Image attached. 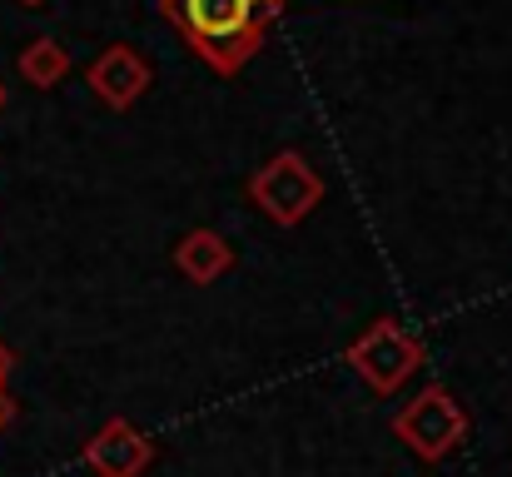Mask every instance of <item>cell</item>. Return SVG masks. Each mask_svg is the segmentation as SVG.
<instances>
[{
    "label": "cell",
    "instance_id": "cell-1",
    "mask_svg": "<svg viewBox=\"0 0 512 477\" xmlns=\"http://www.w3.org/2000/svg\"><path fill=\"white\" fill-rule=\"evenodd\" d=\"M284 0H160V15L179 40L224 80H234L269 40Z\"/></svg>",
    "mask_w": 512,
    "mask_h": 477
},
{
    "label": "cell",
    "instance_id": "cell-2",
    "mask_svg": "<svg viewBox=\"0 0 512 477\" xmlns=\"http://www.w3.org/2000/svg\"><path fill=\"white\" fill-rule=\"evenodd\" d=\"M468 408L453 398V388L443 383H428L418 398H408L398 413H393V438L418 458V463H443L448 453H458L468 443Z\"/></svg>",
    "mask_w": 512,
    "mask_h": 477
},
{
    "label": "cell",
    "instance_id": "cell-3",
    "mask_svg": "<svg viewBox=\"0 0 512 477\" xmlns=\"http://www.w3.org/2000/svg\"><path fill=\"white\" fill-rule=\"evenodd\" d=\"M249 199L254 209L279 224V229H299L319 204H324V174L299 155V150H279L249 174Z\"/></svg>",
    "mask_w": 512,
    "mask_h": 477
},
{
    "label": "cell",
    "instance_id": "cell-4",
    "mask_svg": "<svg viewBox=\"0 0 512 477\" xmlns=\"http://www.w3.org/2000/svg\"><path fill=\"white\" fill-rule=\"evenodd\" d=\"M348 368L378 393V398H393L418 368H423V343L398 323V318H373L353 343H348Z\"/></svg>",
    "mask_w": 512,
    "mask_h": 477
},
{
    "label": "cell",
    "instance_id": "cell-5",
    "mask_svg": "<svg viewBox=\"0 0 512 477\" xmlns=\"http://www.w3.org/2000/svg\"><path fill=\"white\" fill-rule=\"evenodd\" d=\"M85 468L95 477H145L155 463V443L145 428H135L130 418H110L90 443H85Z\"/></svg>",
    "mask_w": 512,
    "mask_h": 477
},
{
    "label": "cell",
    "instance_id": "cell-6",
    "mask_svg": "<svg viewBox=\"0 0 512 477\" xmlns=\"http://www.w3.org/2000/svg\"><path fill=\"white\" fill-rule=\"evenodd\" d=\"M150 80H155V70H150V60H145L135 45H110V50H100V55L90 60V70H85L90 95H95L100 105H110V110H130V105L150 90Z\"/></svg>",
    "mask_w": 512,
    "mask_h": 477
},
{
    "label": "cell",
    "instance_id": "cell-7",
    "mask_svg": "<svg viewBox=\"0 0 512 477\" xmlns=\"http://www.w3.org/2000/svg\"><path fill=\"white\" fill-rule=\"evenodd\" d=\"M174 269H179V279H189L194 289H209V284H219V279L234 269V244H229L219 229H189V234H179V244H174Z\"/></svg>",
    "mask_w": 512,
    "mask_h": 477
},
{
    "label": "cell",
    "instance_id": "cell-8",
    "mask_svg": "<svg viewBox=\"0 0 512 477\" xmlns=\"http://www.w3.org/2000/svg\"><path fill=\"white\" fill-rule=\"evenodd\" d=\"M15 70H20V80H25L30 90H55V85L70 75V50H65L60 40H50V35H35V40L20 50Z\"/></svg>",
    "mask_w": 512,
    "mask_h": 477
},
{
    "label": "cell",
    "instance_id": "cell-9",
    "mask_svg": "<svg viewBox=\"0 0 512 477\" xmlns=\"http://www.w3.org/2000/svg\"><path fill=\"white\" fill-rule=\"evenodd\" d=\"M10 373H15V353H10V343L0 338V388H10Z\"/></svg>",
    "mask_w": 512,
    "mask_h": 477
},
{
    "label": "cell",
    "instance_id": "cell-10",
    "mask_svg": "<svg viewBox=\"0 0 512 477\" xmlns=\"http://www.w3.org/2000/svg\"><path fill=\"white\" fill-rule=\"evenodd\" d=\"M15 423V398H10V388H0V433Z\"/></svg>",
    "mask_w": 512,
    "mask_h": 477
},
{
    "label": "cell",
    "instance_id": "cell-11",
    "mask_svg": "<svg viewBox=\"0 0 512 477\" xmlns=\"http://www.w3.org/2000/svg\"><path fill=\"white\" fill-rule=\"evenodd\" d=\"M5 100H10V95H5V80H0V110H5Z\"/></svg>",
    "mask_w": 512,
    "mask_h": 477
},
{
    "label": "cell",
    "instance_id": "cell-12",
    "mask_svg": "<svg viewBox=\"0 0 512 477\" xmlns=\"http://www.w3.org/2000/svg\"><path fill=\"white\" fill-rule=\"evenodd\" d=\"M20 5H30V10H35V5H45V0H20Z\"/></svg>",
    "mask_w": 512,
    "mask_h": 477
}]
</instances>
